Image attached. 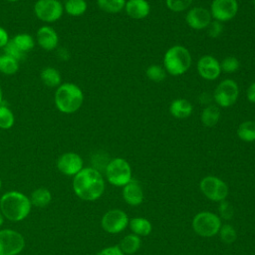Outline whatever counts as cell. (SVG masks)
I'll return each mask as SVG.
<instances>
[{"instance_id": "6da1fadb", "label": "cell", "mask_w": 255, "mask_h": 255, "mask_svg": "<svg viewBox=\"0 0 255 255\" xmlns=\"http://www.w3.org/2000/svg\"><path fill=\"white\" fill-rule=\"evenodd\" d=\"M73 190L84 201H95L105 191L106 183L102 173L95 167H84L73 177Z\"/></svg>"}, {"instance_id": "7a4b0ae2", "label": "cell", "mask_w": 255, "mask_h": 255, "mask_svg": "<svg viewBox=\"0 0 255 255\" xmlns=\"http://www.w3.org/2000/svg\"><path fill=\"white\" fill-rule=\"evenodd\" d=\"M31 208L30 198L20 191H8L0 198V211L4 218L10 221L17 222L25 219L29 215Z\"/></svg>"}, {"instance_id": "3957f363", "label": "cell", "mask_w": 255, "mask_h": 255, "mask_svg": "<svg viewBox=\"0 0 255 255\" xmlns=\"http://www.w3.org/2000/svg\"><path fill=\"white\" fill-rule=\"evenodd\" d=\"M55 106L63 114L70 115L79 111L84 103L82 89L74 83L61 84L54 96Z\"/></svg>"}, {"instance_id": "277c9868", "label": "cell", "mask_w": 255, "mask_h": 255, "mask_svg": "<svg viewBox=\"0 0 255 255\" xmlns=\"http://www.w3.org/2000/svg\"><path fill=\"white\" fill-rule=\"evenodd\" d=\"M192 63L190 52L181 45H173L163 56V68L167 74L177 77L185 74Z\"/></svg>"}, {"instance_id": "5b68a950", "label": "cell", "mask_w": 255, "mask_h": 255, "mask_svg": "<svg viewBox=\"0 0 255 255\" xmlns=\"http://www.w3.org/2000/svg\"><path fill=\"white\" fill-rule=\"evenodd\" d=\"M105 175L110 184L117 187H124L132 179V169L127 159L115 157L107 163Z\"/></svg>"}, {"instance_id": "8992f818", "label": "cell", "mask_w": 255, "mask_h": 255, "mask_svg": "<svg viewBox=\"0 0 255 255\" xmlns=\"http://www.w3.org/2000/svg\"><path fill=\"white\" fill-rule=\"evenodd\" d=\"M222 225V219L218 214L211 211L196 213L191 221V227L198 236L210 238L218 234Z\"/></svg>"}, {"instance_id": "52a82bcc", "label": "cell", "mask_w": 255, "mask_h": 255, "mask_svg": "<svg viewBox=\"0 0 255 255\" xmlns=\"http://www.w3.org/2000/svg\"><path fill=\"white\" fill-rule=\"evenodd\" d=\"M201 193L213 202H221L226 200L229 188L227 183L215 175H206L199 182Z\"/></svg>"}, {"instance_id": "ba28073f", "label": "cell", "mask_w": 255, "mask_h": 255, "mask_svg": "<svg viewBox=\"0 0 255 255\" xmlns=\"http://www.w3.org/2000/svg\"><path fill=\"white\" fill-rule=\"evenodd\" d=\"M239 97V87L232 79L221 81L215 88L212 99L219 108H229L233 106Z\"/></svg>"}, {"instance_id": "9c48e42d", "label": "cell", "mask_w": 255, "mask_h": 255, "mask_svg": "<svg viewBox=\"0 0 255 255\" xmlns=\"http://www.w3.org/2000/svg\"><path fill=\"white\" fill-rule=\"evenodd\" d=\"M34 13L42 22L54 23L63 16L64 5L59 0H37Z\"/></svg>"}, {"instance_id": "30bf717a", "label": "cell", "mask_w": 255, "mask_h": 255, "mask_svg": "<svg viewBox=\"0 0 255 255\" xmlns=\"http://www.w3.org/2000/svg\"><path fill=\"white\" fill-rule=\"evenodd\" d=\"M25 247L24 236L13 229L0 230V255H18Z\"/></svg>"}, {"instance_id": "8fae6325", "label": "cell", "mask_w": 255, "mask_h": 255, "mask_svg": "<svg viewBox=\"0 0 255 255\" xmlns=\"http://www.w3.org/2000/svg\"><path fill=\"white\" fill-rule=\"evenodd\" d=\"M129 218L126 211L115 208L108 210L101 219L102 228L110 234H119L128 226Z\"/></svg>"}, {"instance_id": "7c38bea8", "label": "cell", "mask_w": 255, "mask_h": 255, "mask_svg": "<svg viewBox=\"0 0 255 255\" xmlns=\"http://www.w3.org/2000/svg\"><path fill=\"white\" fill-rule=\"evenodd\" d=\"M237 0H212L210 4V14L212 19L221 23L232 20L238 12Z\"/></svg>"}, {"instance_id": "4fadbf2b", "label": "cell", "mask_w": 255, "mask_h": 255, "mask_svg": "<svg viewBox=\"0 0 255 255\" xmlns=\"http://www.w3.org/2000/svg\"><path fill=\"white\" fill-rule=\"evenodd\" d=\"M57 168L61 173L74 177L84 168V161L80 154L73 151H68L60 155L58 158Z\"/></svg>"}, {"instance_id": "5bb4252c", "label": "cell", "mask_w": 255, "mask_h": 255, "mask_svg": "<svg viewBox=\"0 0 255 255\" xmlns=\"http://www.w3.org/2000/svg\"><path fill=\"white\" fill-rule=\"evenodd\" d=\"M199 76L206 81H214L221 74L220 62L213 56L204 55L200 57L196 64Z\"/></svg>"}, {"instance_id": "9a60e30c", "label": "cell", "mask_w": 255, "mask_h": 255, "mask_svg": "<svg viewBox=\"0 0 255 255\" xmlns=\"http://www.w3.org/2000/svg\"><path fill=\"white\" fill-rule=\"evenodd\" d=\"M186 24L194 30H203L212 21L210 11L203 7H193L185 15Z\"/></svg>"}, {"instance_id": "2e32d148", "label": "cell", "mask_w": 255, "mask_h": 255, "mask_svg": "<svg viewBox=\"0 0 255 255\" xmlns=\"http://www.w3.org/2000/svg\"><path fill=\"white\" fill-rule=\"evenodd\" d=\"M36 41L43 50L53 51L58 47L59 36L53 27L44 25L37 30Z\"/></svg>"}, {"instance_id": "e0dca14e", "label": "cell", "mask_w": 255, "mask_h": 255, "mask_svg": "<svg viewBox=\"0 0 255 255\" xmlns=\"http://www.w3.org/2000/svg\"><path fill=\"white\" fill-rule=\"evenodd\" d=\"M125 202L130 206H138L143 201V189L136 179H131L123 187L122 192Z\"/></svg>"}, {"instance_id": "ac0fdd59", "label": "cell", "mask_w": 255, "mask_h": 255, "mask_svg": "<svg viewBox=\"0 0 255 255\" xmlns=\"http://www.w3.org/2000/svg\"><path fill=\"white\" fill-rule=\"evenodd\" d=\"M125 11L130 18L141 20L148 16L150 5L146 0H128L126 2Z\"/></svg>"}, {"instance_id": "d6986e66", "label": "cell", "mask_w": 255, "mask_h": 255, "mask_svg": "<svg viewBox=\"0 0 255 255\" xmlns=\"http://www.w3.org/2000/svg\"><path fill=\"white\" fill-rule=\"evenodd\" d=\"M193 107L191 103L185 99H175L169 105V113L175 119H186L191 116Z\"/></svg>"}, {"instance_id": "ffe728a7", "label": "cell", "mask_w": 255, "mask_h": 255, "mask_svg": "<svg viewBox=\"0 0 255 255\" xmlns=\"http://www.w3.org/2000/svg\"><path fill=\"white\" fill-rule=\"evenodd\" d=\"M128 227L131 233L139 237L149 235L152 230L151 222L144 217H132L128 221Z\"/></svg>"}, {"instance_id": "44dd1931", "label": "cell", "mask_w": 255, "mask_h": 255, "mask_svg": "<svg viewBox=\"0 0 255 255\" xmlns=\"http://www.w3.org/2000/svg\"><path fill=\"white\" fill-rule=\"evenodd\" d=\"M220 109L216 105H207L205 108H203L201 115H200V121L203 126L207 128L214 127L220 120Z\"/></svg>"}, {"instance_id": "7402d4cb", "label": "cell", "mask_w": 255, "mask_h": 255, "mask_svg": "<svg viewBox=\"0 0 255 255\" xmlns=\"http://www.w3.org/2000/svg\"><path fill=\"white\" fill-rule=\"evenodd\" d=\"M40 79L49 88H58L62 84L60 72L53 67H45L40 73Z\"/></svg>"}, {"instance_id": "603a6c76", "label": "cell", "mask_w": 255, "mask_h": 255, "mask_svg": "<svg viewBox=\"0 0 255 255\" xmlns=\"http://www.w3.org/2000/svg\"><path fill=\"white\" fill-rule=\"evenodd\" d=\"M140 246H141L140 237L133 233H129V234L126 235L122 239V241L120 242V245H119L121 250L126 255H132V254L136 253L139 250Z\"/></svg>"}, {"instance_id": "cb8c5ba5", "label": "cell", "mask_w": 255, "mask_h": 255, "mask_svg": "<svg viewBox=\"0 0 255 255\" xmlns=\"http://www.w3.org/2000/svg\"><path fill=\"white\" fill-rule=\"evenodd\" d=\"M29 198L32 205L43 208V207H46L51 202L52 194L49 189L45 187H39V188H36L34 191H32Z\"/></svg>"}, {"instance_id": "d4e9b609", "label": "cell", "mask_w": 255, "mask_h": 255, "mask_svg": "<svg viewBox=\"0 0 255 255\" xmlns=\"http://www.w3.org/2000/svg\"><path fill=\"white\" fill-rule=\"evenodd\" d=\"M88 3L86 0H66L64 3V11L73 17H79L86 13Z\"/></svg>"}, {"instance_id": "484cf974", "label": "cell", "mask_w": 255, "mask_h": 255, "mask_svg": "<svg viewBox=\"0 0 255 255\" xmlns=\"http://www.w3.org/2000/svg\"><path fill=\"white\" fill-rule=\"evenodd\" d=\"M237 136L245 142L255 141V122L245 121L241 123L237 128Z\"/></svg>"}, {"instance_id": "4316f807", "label": "cell", "mask_w": 255, "mask_h": 255, "mask_svg": "<svg viewBox=\"0 0 255 255\" xmlns=\"http://www.w3.org/2000/svg\"><path fill=\"white\" fill-rule=\"evenodd\" d=\"M11 41L14 45L23 53H27L31 51L35 47V40L34 38L28 33H19L15 35Z\"/></svg>"}, {"instance_id": "83f0119b", "label": "cell", "mask_w": 255, "mask_h": 255, "mask_svg": "<svg viewBox=\"0 0 255 255\" xmlns=\"http://www.w3.org/2000/svg\"><path fill=\"white\" fill-rule=\"evenodd\" d=\"M127 0H97L99 8L109 14H117L125 9Z\"/></svg>"}, {"instance_id": "f1b7e54d", "label": "cell", "mask_w": 255, "mask_h": 255, "mask_svg": "<svg viewBox=\"0 0 255 255\" xmlns=\"http://www.w3.org/2000/svg\"><path fill=\"white\" fill-rule=\"evenodd\" d=\"M18 70H19V61L7 55L0 56V72L2 74L7 76H12L16 74Z\"/></svg>"}, {"instance_id": "f546056e", "label": "cell", "mask_w": 255, "mask_h": 255, "mask_svg": "<svg viewBox=\"0 0 255 255\" xmlns=\"http://www.w3.org/2000/svg\"><path fill=\"white\" fill-rule=\"evenodd\" d=\"M15 124L13 112L5 105H0V128L9 129Z\"/></svg>"}, {"instance_id": "4dcf8cb0", "label": "cell", "mask_w": 255, "mask_h": 255, "mask_svg": "<svg viewBox=\"0 0 255 255\" xmlns=\"http://www.w3.org/2000/svg\"><path fill=\"white\" fill-rule=\"evenodd\" d=\"M218 235L220 237V240L225 244H232L233 242H235L237 238V233L235 228L229 223L221 225Z\"/></svg>"}, {"instance_id": "1f68e13d", "label": "cell", "mask_w": 255, "mask_h": 255, "mask_svg": "<svg viewBox=\"0 0 255 255\" xmlns=\"http://www.w3.org/2000/svg\"><path fill=\"white\" fill-rule=\"evenodd\" d=\"M166 71L164 70L163 66L160 65H150L149 67H147L146 71H145V75L146 77L155 83H159L161 81H163L166 78Z\"/></svg>"}, {"instance_id": "d6a6232c", "label": "cell", "mask_w": 255, "mask_h": 255, "mask_svg": "<svg viewBox=\"0 0 255 255\" xmlns=\"http://www.w3.org/2000/svg\"><path fill=\"white\" fill-rule=\"evenodd\" d=\"M220 67H221V72L227 73V74H232L238 71L240 67V62L236 57L233 56H228L224 58L220 62Z\"/></svg>"}, {"instance_id": "836d02e7", "label": "cell", "mask_w": 255, "mask_h": 255, "mask_svg": "<svg viewBox=\"0 0 255 255\" xmlns=\"http://www.w3.org/2000/svg\"><path fill=\"white\" fill-rule=\"evenodd\" d=\"M193 0H165L166 7L175 13L186 11L190 5L192 4Z\"/></svg>"}, {"instance_id": "e575fe53", "label": "cell", "mask_w": 255, "mask_h": 255, "mask_svg": "<svg viewBox=\"0 0 255 255\" xmlns=\"http://www.w3.org/2000/svg\"><path fill=\"white\" fill-rule=\"evenodd\" d=\"M218 212H219V217L221 219L225 220H230L233 217L234 214V208L233 206L226 200H223L219 202V207H218Z\"/></svg>"}, {"instance_id": "d590c367", "label": "cell", "mask_w": 255, "mask_h": 255, "mask_svg": "<svg viewBox=\"0 0 255 255\" xmlns=\"http://www.w3.org/2000/svg\"><path fill=\"white\" fill-rule=\"evenodd\" d=\"M3 50H4V55L10 56V57L16 59L17 61H20V60H22V59L25 57V53L21 52V51L14 45V43L11 41V39L9 40V42L7 43V45L3 48Z\"/></svg>"}, {"instance_id": "8d00e7d4", "label": "cell", "mask_w": 255, "mask_h": 255, "mask_svg": "<svg viewBox=\"0 0 255 255\" xmlns=\"http://www.w3.org/2000/svg\"><path fill=\"white\" fill-rule=\"evenodd\" d=\"M206 29L209 37L218 38L219 36H221L223 32V23L216 20H212Z\"/></svg>"}, {"instance_id": "74e56055", "label": "cell", "mask_w": 255, "mask_h": 255, "mask_svg": "<svg viewBox=\"0 0 255 255\" xmlns=\"http://www.w3.org/2000/svg\"><path fill=\"white\" fill-rule=\"evenodd\" d=\"M96 255H126L119 246H109L101 251H99Z\"/></svg>"}, {"instance_id": "f35d334b", "label": "cell", "mask_w": 255, "mask_h": 255, "mask_svg": "<svg viewBox=\"0 0 255 255\" xmlns=\"http://www.w3.org/2000/svg\"><path fill=\"white\" fill-rule=\"evenodd\" d=\"M9 40H10V38H9V34H8L7 30L0 26V48L3 49L7 45Z\"/></svg>"}, {"instance_id": "ab89813d", "label": "cell", "mask_w": 255, "mask_h": 255, "mask_svg": "<svg viewBox=\"0 0 255 255\" xmlns=\"http://www.w3.org/2000/svg\"><path fill=\"white\" fill-rule=\"evenodd\" d=\"M246 98L247 100L252 103L255 104V82H253L252 84L249 85V87L247 88L246 91Z\"/></svg>"}, {"instance_id": "60d3db41", "label": "cell", "mask_w": 255, "mask_h": 255, "mask_svg": "<svg viewBox=\"0 0 255 255\" xmlns=\"http://www.w3.org/2000/svg\"><path fill=\"white\" fill-rule=\"evenodd\" d=\"M210 96L207 93H202L199 97V102L202 104H207L210 105Z\"/></svg>"}, {"instance_id": "b9f144b4", "label": "cell", "mask_w": 255, "mask_h": 255, "mask_svg": "<svg viewBox=\"0 0 255 255\" xmlns=\"http://www.w3.org/2000/svg\"><path fill=\"white\" fill-rule=\"evenodd\" d=\"M3 102V92H2V88L0 86V105H2Z\"/></svg>"}, {"instance_id": "7bdbcfd3", "label": "cell", "mask_w": 255, "mask_h": 255, "mask_svg": "<svg viewBox=\"0 0 255 255\" xmlns=\"http://www.w3.org/2000/svg\"><path fill=\"white\" fill-rule=\"evenodd\" d=\"M3 222H4V216H3V214H2L1 211H0V227L2 226Z\"/></svg>"}, {"instance_id": "ee69618b", "label": "cell", "mask_w": 255, "mask_h": 255, "mask_svg": "<svg viewBox=\"0 0 255 255\" xmlns=\"http://www.w3.org/2000/svg\"><path fill=\"white\" fill-rule=\"evenodd\" d=\"M7 1H9V2H16V1H18V0H7Z\"/></svg>"}, {"instance_id": "f6af8a7d", "label": "cell", "mask_w": 255, "mask_h": 255, "mask_svg": "<svg viewBox=\"0 0 255 255\" xmlns=\"http://www.w3.org/2000/svg\"><path fill=\"white\" fill-rule=\"evenodd\" d=\"M1 187H2V180H1V178H0V189H1Z\"/></svg>"}, {"instance_id": "bcb514c9", "label": "cell", "mask_w": 255, "mask_h": 255, "mask_svg": "<svg viewBox=\"0 0 255 255\" xmlns=\"http://www.w3.org/2000/svg\"><path fill=\"white\" fill-rule=\"evenodd\" d=\"M253 1V5H254V8H255V0H252Z\"/></svg>"}]
</instances>
